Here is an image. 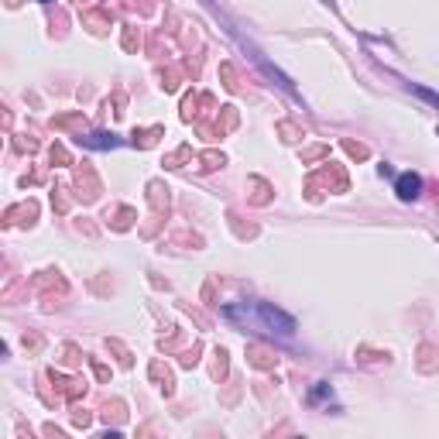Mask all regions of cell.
Wrapping results in <instances>:
<instances>
[{
  "mask_svg": "<svg viewBox=\"0 0 439 439\" xmlns=\"http://www.w3.org/2000/svg\"><path fill=\"white\" fill-rule=\"evenodd\" d=\"M227 320H240L247 329L258 333H271V336H292L295 333V320L288 313H281L268 302H244V306H227L223 309Z\"/></svg>",
  "mask_w": 439,
  "mask_h": 439,
  "instance_id": "obj_1",
  "label": "cell"
},
{
  "mask_svg": "<svg viewBox=\"0 0 439 439\" xmlns=\"http://www.w3.org/2000/svg\"><path fill=\"white\" fill-rule=\"evenodd\" d=\"M395 193H399V200H415L419 193H422V179L415 175V172H405V175H399V182H395Z\"/></svg>",
  "mask_w": 439,
  "mask_h": 439,
  "instance_id": "obj_2",
  "label": "cell"
},
{
  "mask_svg": "<svg viewBox=\"0 0 439 439\" xmlns=\"http://www.w3.org/2000/svg\"><path fill=\"white\" fill-rule=\"evenodd\" d=\"M82 144L86 148H117L120 141L114 134H89V137H82Z\"/></svg>",
  "mask_w": 439,
  "mask_h": 439,
  "instance_id": "obj_3",
  "label": "cell"
},
{
  "mask_svg": "<svg viewBox=\"0 0 439 439\" xmlns=\"http://www.w3.org/2000/svg\"><path fill=\"white\" fill-rule=\"evenodd\" d=\"M45 3H52V0H45Z\"/></svg>",
  "mask_w": 439,
  "mask_h": 439,
  "instance_id": "obj_4",
  "label": "cell"
}]
</instances>
